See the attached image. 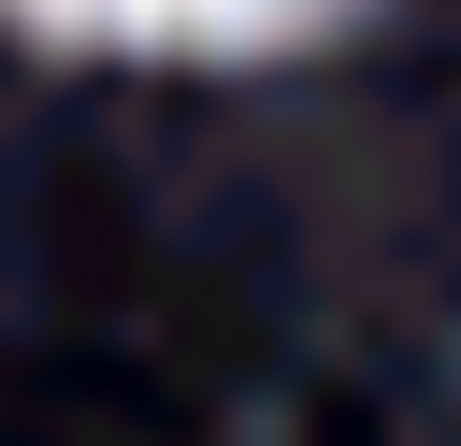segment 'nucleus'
I'll list each match as a JSON object with an SVG mask.
<instances>
[{"label":"nucleus","mask_w":461,"mask_h":446,"mask_svg":"<svg viewBox=\"0 0 461 446\" xmlns=\"http://www.w3.org/2000/svg\"><path fill=\"white\" fill-rule=\"evenodd\" d=\"M14 14L72 29V43H288L331 0H14Z\"/></svg>","instance_id":"obj_1"}]
</instances>
